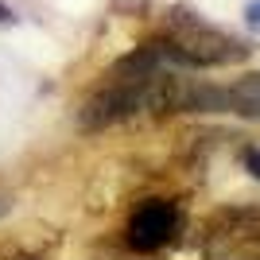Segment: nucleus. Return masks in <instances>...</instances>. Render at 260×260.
<instances>
[{
    "instance_id": "nucleus-2",
    "label": "nucleus",
    "mask_w": 260,
    "mask_h": 260,
    "mask_svg": "<svg viewBox=\"0 0 260 260\" xmlns=\"http://www.w3.org/2000/svg\"><path fill=\"white\" fill-rule=\"evenodd\" d=\"M179 225H183V214L171 198H148L132 210L128 225H124V241L132 252H159L163 245L175 241Z\"/></svg>"
},
{
    "instance_id": "nucleus-6",
    "label": "nucleus",
    "mask_w": 260,
    "mask_h": 260,
    "mask_svg": "<svg viewBox=\"0 0 260 260\" xmlns=\"http://www.w3.org/2000/svg\"><path fill=\"white\" fill-rule=\"evenodd\" d=\"M12 20H16V16H12V8L4 4V0H0V23H12Z\"/></svg>"
},
{
    "instance_id": "nucleus-4",
    "label": "nucleus",
    "mask_w": 260,
    "mask_h": 260,
    "mask_svg": "<svg viewBox=\"0 0 260 260\" xmlns=\"http://www.w3.org/2000/svg\"><path fill=\"white\" fill-rule=\"evenodd\" d=\"M241 163L249 167L252 179H260V148H245V152H241Z\"/></svg>"
},
{
    "instance_id": "nucleus-3",
    "label": "nucleus",
    "mask_w": 260,
    "mask_h": 260,
    "mask_svg": "<svg viewBox=\"0 0 260 260\" xmlns=\"http://www.w3.org/2000/svg\"><path fill=\"white\" fill-rule=\"evenodd\" d=\"M221 113H237V117L260 120V74H245L233 86L221 89Z\"/></svg>"
},
{
    "instance_id": "nucleus-5",
    "label": "nucleus",
    "mask_w": 260,
    "mask_h": 260,
    "mask_svg": "<svg viewBox=\"0 0 260 260\" xmlns=\"http://www.w3.org/2000/svg\"><path fill=\"white\" fill-rule=\"evenodd\" d=\"M245 20H249L252 27H260V0H252L249 8H245Z\"/></svg>"
},
{
    "instance_id": "nucleus-7",
    "label": "nucleus",
    "mask_w": 260,
    "mask_h": 260,
    "mask_svg": "<svg viewBox=\"0 0 260 260\" xmlns=\"http://www.w3.org/2000/svg\"><path fill=\"white\" fill-rule=\"evenodd\" d=\"M8 210H12V202H8V198H4V194H0V217L8 214Z\"/></svg>"
},
{
    "instance_id": "nucleus-1",
    "label": "nucleus",
    "mask_w": 260,
    "mask_h": 260,
    "mask_svg": "<svg viewBox=\"0 0 260 260\" xmlns=\"http://www.w3.org/2000/svg\"><path fill=\"white\" fill-rule=\"evenodd\" d=\"M159 47L175 66L186 70H214V66H237L249 58L252 47L241 43L237 35L214 27L190 8H171L159 31Z\"/></svg>"
}]
</instances>
